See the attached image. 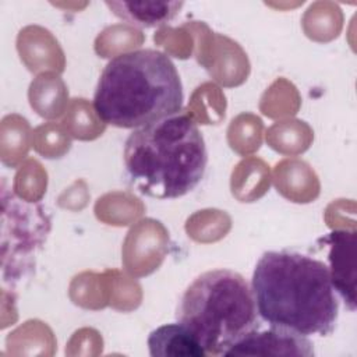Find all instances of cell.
Returning <instances> with one entry per match:
<instances>
[{"instance_id": "6da1fadb", "label": "cell", "mask_w": 357, "mask_h": 357, "mask_svg": "<svg viewBox=\"0 0 357 357\" xmlns=\"http://www.w3.org/2000/svg\"><path fill=\"white\" fill-rule=\"evenodd\" d=\"M250 284L258 315L269 326L303 336L335 331L339 296L324 261L290 250L265 251Z\"/></svg>"}, {"instance_id": "7a4b0ae2", "label": "cell", "mask_w": 357, "mask_h": 357, "mask_svg": "<svg viewBox=\"0 0 357 357\" xmlns=\"http://www.w3.org/2000/svg\"><path fill=\"white\" fill-rule=\"evenodd\" d=\"M184 92L173 60L156 49L121 53L103 67L93 110L106 124L141 128L183 112Z\"/></svg>"}, {"instance_id": "3957f363", "label": "cell", "mask_w": 357, "mask_h": 357, "mask_svg": "<svg viewBox=\"0 0 357 357\" xmlns=\"http://www.w3.org/2000/svg\"><path fill=\"white\" fill-rule=\"evenodd\" d=\"M123 160L131 185L141 194L174 199L201 183L208 151L197 123L180 112L132 130L124 142Z\"/></svg>"}, {"instance_id": "277c9868", "label": "cell", "mask_w": 357, "mask_h": 357, "mask_svg": "<svg viewBox=\"0 0 357 357\" xmlns=\"http://www.w3.org/2000/svg\"><path fill=\"white\" fill-rule=\"evenodd\" d=\"M176 318L206 356H226L238 340L261 328L251 284L230 269L197 276L184 290Z\"/></svg>"}, {"instance_id": "5b68a950", "label": "cell", "mask_w": 357, "mask_h": 357, "mask_svg": "<svg viewBox=\"0 0 357 357\" xmlns=\"http://www.w3.org/2000/svg\"><path fill=\"white\" fill-rule=\"evenodd\" d=\"M50 231V216L42 205L25 202L14 195L3 194V262L10 258L11 283H18L33 266L36 252ZM7 268L3 269L7 271Z\"/></svg>"}, {"instance_id": "8992f818", "label": "cell", "mask_w": 357, "mask_h": 357, "mask_svg": "<svg viewBox=\"0 0 357 357\" xmlns=\"http://www.w3.org/2000/svg\"><path fill=\"white\" fill-rule=\"evenodd\" d=\"M314 354V344L308 336L275 326L248 333L226 353L227 357H312Z\"/></svg>"}, {"instance_id": "52a82bcc", "label": "cell", "mask_w": 357, "mask_h": 357, "mask_svg": "<svg viewBox=\"0 0 357 357\" xmlns=\"http://www.w3.org/2000/svg\"><path fill=\"white\" fill-rule=\"evenodd\" d=\"M329 248L328 262L332 284L350 311L356 310V233L333 230L318 240Z\"/></svg>"}, {"instance_id": "ba28073f", "label": "cell", "mask_w": 357, "mask_h": 357, "mask_svg": "<svg viewBox=\"0 0 357 357\" xmlns=\"http://www.w3.org/2000/svg\"><path fill=\"white\" fill-rule=\"evenodd\" d=\"M110 11L137 28H155L174 20L183 1H106Z\"/></svg>"}, {"instance_id": "9c48e42d", "label": "cell", "mask_w": 357, "mask_h": 357, "mask_svg": "<svg viewBox=\"0 0 357 357\" xmlns=\"http://www.w3.org/2000/svg\"><path fill=\"white\" fill-rule=\"evenodd\" d=\"M148 349L152 357H205L204 349L181 325L165 324L153 329L148 336Z\"/></svg>"}]
</instances>
